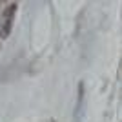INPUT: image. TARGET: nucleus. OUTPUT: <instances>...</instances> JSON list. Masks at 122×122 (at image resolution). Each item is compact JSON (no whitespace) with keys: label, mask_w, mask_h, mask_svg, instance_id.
Instances as JSON below:
<instances>
[{"label":"nucleus","mask_w":122,"mask_h":122,"mask_svg":"<svg viewBox=\"0 0 122 122\" xmlns=\"http://www.w3.org/2000/svg\"><path fill=\"white\" fill-rule=\"evenodd\" d=\"M16 9H18V4H15V2H11L4 9L2 16H0V38H7L9 36L11 29H13V20H15Z\"/></svg>","instance_id":"1"},{"label":"nucleus","mask_w":122,"mask_h":122,"mask_svg":"<svg viewBox=\"0 0 122 122\" xmlns=\"http://www.w3.org/2000/svg\"><path fill=\"white\" fill-rule=\"evenodd\" d=\"M46 122H55V120H53V118H49V120H46Z\"/></svg>","instance_id":"2"}]
</instances>
